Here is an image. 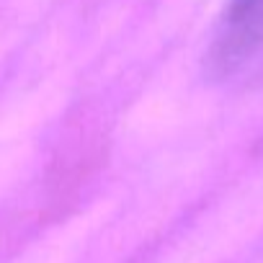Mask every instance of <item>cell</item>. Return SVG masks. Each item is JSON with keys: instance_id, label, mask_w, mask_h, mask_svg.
<instances>
[{"instance_id": "cell-1", "label": "cell", "mask_w": 263, "mask_h": 263, "mask_svg": "<svg viewBox=\"0 0 263 263\" xmlns=\"http://www.w3.org/2000/svg\"><path fill=\"white\" fill-rule=\"evenodd\" d=\"M263 47V0H230L222 16L212 62L219 70H232Z\"/></svg>"}]
</instances>
